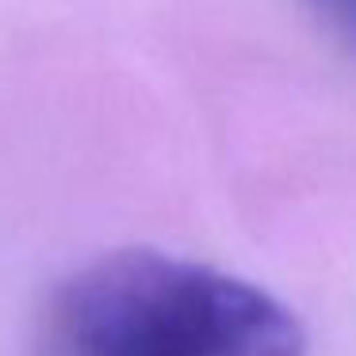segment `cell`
I'll use <instances>...</instances> for the list:
<instances>
[{"instance_id": "2", "label": "cell", "mask_w": 356, "mask_h": 356, "mask_svg": "<svg viewBox=\"0 0 356 356\" xmlns=\"http://www.w3.org/2000/svg\"><path fill=\"white\" fill-rule=\"evenodd\" d=\"M310 4L337 31V39L356 50V0H310Z\"/></svg>"}, {"instance_id": "1", "label": "cell", "mask_w": 356, "mask_h": 356, "mask_svg": "<svg viewBox=\"0 0 356 356\" xmlns=\"http://www.w3.org/2000/svg\"><path fill=\"white\" fill-rule=\"evenodd\" d=\"M39 356H307V333L280 299L230 272L115 249L54 291Z\"/></svg>"}]
</instances>
